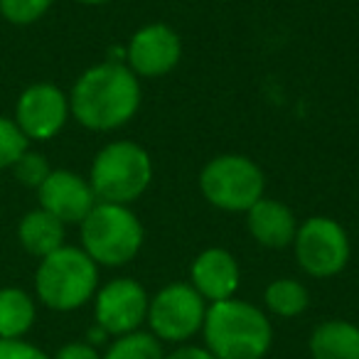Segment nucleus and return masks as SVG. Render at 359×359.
Segmentation results:
<instances>
[{"mask_svg": "<svg viewBox=\"0 0 359 359\" xmlns=\"http://www.w3.org/2000/svg\"><path fill=\"white\" fill-rule=\"evenodd\" d=\"M295 261L313 278H332L349 261V236L330 217H310L293 239Z\"/></svg>", "mask_w": 359, "mask_h": 359, "instance_id": "6e6552de", "label": "nucleus"}, {"mask_svg": "<svg viewBox=\"0 0 359 359\" xmlns=\"http://www.w3.org/2000/svg\"><path fill=\"white\" fill-rule=\"evenodd\" d=\"M148 293L138 280L114 278L96 293V325L116 337L135 332L148 318Z\"/></svg>", "mask_w": 359, "mask_h": 359, "instance_id": "1a4fd4ad", "label": "nucleus"}, {"mask_svg": "<svg viewBox=\"0 0 359 359\" xmlns=\"http://www.w3.org/2000/svg\"><path fill=\"white\" fill-rule=\"evenodd\" d=\"M55 0H0V15L13 25H32L37 22Z\"/></svg>", "mask_w": 359, "mask_h": 359, "instance_id": "412c9836", "label": "nucleus"}, {"mask_svg": "<svg viewBox=\"0 0 359 359\" xmlns=\"http://www.w3.org/2000/svg\"><path fill=\"white\" fill-rule=\"evenodd\" d=\"M101 359H165L163 344L153 332H128L116 337V342L101 354Z\"/></svg>", "mask_w": 359, "mask_h": 359, "instance_id": "6ab92c4d", "label": "nucleus"}, {"mask_svg": "<svg viewBox=\"0 0 359 359\" xmlns=\"http://www.w3.org/2000/svg\"><path fill=\"white\" fill-rule=\"evenodd\" d=\"M76 3H84V6H101V3H109V0H76Z\"/></svg>", "mask_w": 359, "mask_h": 359, "instance_id": "a878e982", "label": "nucleus"}, {"mask_svg": "<svg viewBox=\"0 0 359 359\" xmlns=\"http://www.w3.org/2000/svg\"><path fill=\"white\" fill-rule=\"evenodd\" d=\"M0 359H52L25 339H0Z\"/></svg>", "mask_w": 359, "mask_h": 359, "instance_id": "5701e85b", "label": "nucleus"}, {"mask_svg": "<svg viewBox=\"0 0 359 359\" xmlns=\"http://www.w3.org/2000/svg\"><path fill=\"white\" fill-rule=\"evenodd\" d=\"M140 106V81L130 67L104 62L74 81L69 111L89 130H116L126 126Z\"/></svg>", "mask_w": 359, "mask_h": 359, "instance_id": "f257e3e1", "label": "nucleus"}, {"mask_svg": "<svg viewBox=\"0 0 359 359\" xmlns=\"http://www.w3.org/2000/svg\"><path fill=\"white\" fill-rule=\"evenodd\" d=\"M81 249L101 266H123L138 256L145 231L128 205L96 202L81 222Z\"/></svg>", "mask_w": 359, "mask_h": 359, "instance_id": "39448f33", "label": "nucleus"}, {"mask_svg": "<svg viewBox=\"0 0 359 359\" xmlns=\"http://www.w3.org/2000/svg\"><path fill=\"white\" fill-rule=\"evenodd\" d=\"M55 359H101V354L89 342H69L65 347H60Z\"/></svg>", "mask_w": 359, "mask_h": 359, "instance_id": "b1692460", "label": "nucleus"}, {"mask_svg": "<svg viewBox=\"0 0 359 359\" xmlns=\"http://www.w3.org/2000/svg\"><path fill=\"white\" fill-rule=\"evenodd\" d=\"M99 285V264L76 246H62L40 259L35 273L37 298L52 310L69 313L89 303Z\"/></svg>", "mask_w": 359, "mask_h": 359, "instance_id": "7ed1b4c3", "label": "nucleus"}, {"mask_svg": "<svg viewBox=\"0 0 359 359\" xmlns=\"http://www.w3.org/2000/svg\"><path fill=\"white\" fill-rule=\"evenodd\" d=\"M207 300L190 283H170L150 298V332L160 342H185L205 325Z\"/></svg>", "mask_w": 359, "mask_h": 359, "instance_id": "0eeeda50", "label": "nucleus"}, {"mask_svg": "<svg viewBox=\"0 0 359 359\" xmlns=\"http://www.w3.org/2000/svg\"><path fill=\"white\" fill-rule=\"evenodd\" d=\"M27 135L20 130V126L13 118L0 116V170H8L20 160V155L27 150Z\"/></svg>", "mask_w": 359, "mask_h": 359, "instance_id": "aec40b11", "label": "nucleus"}, {"mask_svg": "<svg viewBox=\"0 0 359 359\" xmlns=\"http://www.w3.org/2000/svg\"><path fill=\"white\" fill-rule=\"evenodd\" d=\"M200 190L210 205L224 212H249L264 197V170L246 155H217L202 168Z\"/></svg>", "mask_w": 359, "mask_h": 359, "instance_id": "423d86ee", "label": "nucleus"}, {"mask_svg": "<svg viewBox=\"0 0 359 359\" xmlns=\"http://www.w3.org/2000/svg\"><path fill=\"white\" fill-rule=\"evenodd\" d=\"M313 359H359V327L344 320L320 323L310 334Z\"/></svg>", "mask_w": 359, "mask_h": 359, "instance_id": "dca6fc26", "label": "nucleus"}, {"mask_svg": "<svg viewBox=\"0 0 359 359\" xmlns=\"http://www.w3.org/2000/svg\"><path fill=\"white\" fill-rule=\"evenodd\" d=\"M246 226H249L251 236L261 246H269V249H285V246H290L295 239V231H298V222H295L293 212L283 202L266 200V197H261L246 212Z\"/></svg>", "mask_w": 359, "mask_h": 359, "instance_id": "4468645a", "label": "nucleus"}, {"mask_svg": "<svg viewBox=\"0 0 359 359\" xmlns=\"http://www.w3.org/2000/svg\"><path fill=\"white\" fill-rule=\"evenodd\" d=\"M128 67L135 76H163L177 67L182 42L172 27L163 22L145 25L128 42Z\"/></svg>", "mask_w": 359, "mask_h": 359, "instance_id": "f8f14e48", "label": "nucleus"}, {"mask_svg": "<svg viewBox=\"0 0 359 359\" xmlns=\"http://www.w3.org/2000/svg\"><path fill=\"white\" fill-rule=\"evenodd\" d=\"M153 180V160L148 150L133 140H116L96 153L91 163L89 185L96 202L130 205L135 202Z\"/></svg>", "mask_w": 359, "mask_h": 359, "instance_id": "20e7f679", "label": "nucleus"}, {"mask_svg": "<svg viewBox=\"0 0 359 359\" xmlns=\"http://www.w3.org/2000/svg\"><path fill=\"white\" fill-rule=\"evenodd\" d=\"M18 239L27 254L45 259L52 251L65 246V224L40 207L22 217L20 226H18Z\"/></svg>", "mask_w": 359, "mask_h": 359, "instance_id": "2eb2a0df", "label": "nucleus"}, {"mask_svg": "<svg viewBox=\"0 0 359 359\" xmlns=\"http://www.w3.org/2000/svg\"><path fill=\"white\" fill-rule=\"evenodd\" d=\"M69 96L50 81L27 86L15 104V123L27 140H50L69 118Z\"/></svg>", "mask_w": 359, "mask_h": 359, "instance_id": "9d476101", "label": "nucleus"}, {"mask_svg": "<svg viewBox=\"0 0 359 359\" xmlns=\"http://www.w3.org/2000/svg\"><path fill=\"white\" fill-rule=\"evenodd\" d=\"M165 359H217V357L207 347H195V344H187V347L175 349V352L168 354Z\"/></svg>", "mask_w": 359, "mask_h": 359, "instance_id": "393cba45", "label": "nucleus"}, {"mask_svg": "<svg viewBox=\"0 0 359 359\" xmlns=\"http://www.w3.org/2000/svg\"><path fill=\"white\" fill-rule=\"evenodd\" d=\"M192 288L207 300V303H219V300L234 298L239 288V264L226 249H205L192 264Z\"/></svg>", "mask_w": 359, "mask_h": 359, "instance_id": "ddd939ff", "label": "nucleus"}, {"mask_svg": "<svg viewBox=\"0 0 359 359\" xmlns=\"http://www.w3.org/2000/svg\"><path fill=\"white\" fill-rule=\"evenodd\" d=\"M205 347L217 359H264L273 342V327L256 305L226 298L210 303L205 315Z\"/></svg>", "mask_w": 359, "mask_h": 359, "instance_id": "f03ea898", "label": "nucleus"}, {"mask_svg": "<svg viewBox=\"0 0 359 359\" xmlns=\"http://www.w3.org/2000/svg\"><path fill=\"white\" fill-rule=\"evenodd\" d=\"M264 303L278 318H295L308 310V288L295 278H276L266 285Z\"/></svg>", "mask_w": 359, "mask_h": 359, "instance_id": "a211bd4d", "label": "nucleus"}, {"mask_svg": "<svg viewBox=\"0 0 359 359\" xmlns=\"http://www.w3.org/2000/svg\"><path fill=\"white\" fill-rule=\"evenodd\" d=\"M35 323V300L22 288H0V339H20Z\"/></svg>", "mask_w": 359, "mask_h": 359, "instance_id": "f3484780", "label": "nucleus"}, {"mask_svg": "<svg viewBox=\"0 0 359 359\" xmlns=\"http://www.w3.org/2000/svg\"><path fill=\"white\" fill-rule=\"evenodd\" d=\"M40 207L50 212L62 224H81L96 207V195L89 180L72 170H52L47 180L37 187Z\"/></svg>", "mask_w": 359, "mask_h": 359, "instance_id": "9b49d317", "label": "nucleus"}, {"mask_svg": "<svg viewBox=\"0 0 359 359\" xmlns=\"http://www.w3.org/2000/svg\"><path fill=\"white\" fill-rule=\"evenodd\" d=\"M13 172H15V177H18V182H20V185L37 190V187H40L42 182L47 180V175L52 172V168H50V163H47L45 155L32 153V150L27 148L25 153L20 155V160L13 165Z\"/></svg>", "mask_w": 359, "mask_h": 359, "instance_id": "4be33fe9", "label": "nucleus"}]
</instances>
